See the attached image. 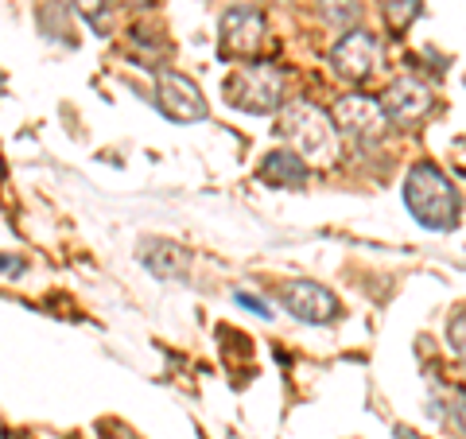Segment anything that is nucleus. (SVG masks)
I'll return each instance as SVG.
<instances>
[{
    "instance_id": "obj_1",
    "label": "nucleus",
    "mask_w": 466,
    "mask_h": 439,
    "mask_svg": "<svg viewBox=\"0 0 466 439\" xmlns=\"http://www.w3.org/2000/svg\"><path fill=\"white\" fill-rule=\"evenodd\" d=\"M404 202L416 214V222L428 230H451L459 218V191L435 164H420L408 171Z\"/></svg>"
},
{
    "instance_id": "obj_2",
    "label": "nucleus",
    "mask_w": 466,
    "mask_h": 439,
    "mask_svg": "<svg viewBox=\"0 0 466 439\" xmlns=\"http://www.w3.org/2000/svg\"><path fill=\"white\" fill-rule=\"evenodd\" d=\"M291 152H299L303 159H334L339 156V125L334 117H327L311 101H291L280 109V125H276Z\"/></svg>"
},
{
    "instance_id": "obj_3",
    "label": "nucleus",
    "mask_w": 466,
    "mask_h": 439,
    "mask_svg": "<svg viewBox=\"0 0 466 439\" xmlns=\"http://www.w3.org/2000/svg\"><path fill=\"white\" fill-rule=\"evenodd\" d=\"M226 101L233 109L253 113V117L276 113L284 106V75L276 66H268V63L238 66L226 78Z\"/></svg>"
},
{
    "instance_id": "obj_4",
    "label": "nucleus",
    "mask_w": 466,
    "mask_h": 439,
    "mask_svg": "<svg viewBox=\"0 0 466 439\" xmlns=\"http://www.w3.org/2000/svg\"><path fill=\"white\" fill-rule=\"evenodd\" d=\"M156 101L179 125H195L207 117V97H202L195 78L179 75V70H159L156 75Z\"/></svg>"
},
{
    "instance_id": "obj_5",
    "label": "nucleus",
    "mask_w": 466,
    "mask_h": 439,
    "mask_svg": "<svg viewBox=\"0 0 466 439\" xmlns=\"http://www.w3.org/2000/svg\"><path fill=\"white\" fill-rule=\"evenodd\" d=\"M334 125H339V133L358 140V144H370L385 133L389 125V113L381 109V101L373 97H361V94H350V97H339L334 101Z\"/></svg>"
},
{
    "instance_id": "obj_6",
    "label": "nucleus",
    "mask_w": 466,
    "mask_h": 439,
    "mask_svg": "<svg viewBox=\"0 0 466 439\" xmlns=\"http://www.w3.org/2000/svg\"><path fill=\"white\" fill-rule=\"evenodd\" d=\"M280 303L288 315H296L299 323H330V319H339V300L330 296V291L323 284L315 281H291L280 288Z\"/></svg>"
},
{
    "instance_id": "obj_7",
    "label": "nucleus",
    "mask_w": 466,
    "mask_h": 439,
    "mask_svg": "<svg viewBox=\"0 0 466 439\" xmlns=\"http://www.w3.org/2000/svg\"><path fill=\"white\" fill-rule=\"evenodd\" d=\"M265 16L253 5H238L222 16V55H238V58H253L265 47Z\"/></svg>"
},
{
    "instance_id": "obj_8",
    "label": "nucleus",
    "mask_w": 466,
    "mask_h": 439,
    "mask_svg": "<svg viewBox=\"0 0 466 439\" xmlns=\"http://www.w3.org/2000/svg\"><path fill=\"white\" fill-rule=\"evenodd\" d=\"M330 63L334 70L346 78V82H366L373 70H377V39L370 32H346L330 51Z\"/></svg>"
},
{
    "instance_id": "obj_9",
    "label": "nucleus",
    "mask_w": 466,
    "mask_h": 439,
    "mask_svg": "<svg viewBox=\"0 0 466 439\" xmlns=\"http://www.w3.org/2000/svg\"><path fill=\"white\" fill-rule=\"evenodd\" d=\"M381 109L392 121H416L420 113L431 109V90L420 78H397L381 97Z\"/></svg>"
},
{
    "instance_id": "obj_10",
    "label": "nucleus",
    "mask_w": 466,
    "mask_h": 439,
    "mask_svg": "<svg viewBox=\"0 0 466 439\" xmlns=\"http://www.w3.org/2000/svg\"><path fill=\"white\" fill-rule=\"evenodd\" d=\"M140 260H144V269H148L156 281H183L187 265H191L179 245L159 241V238H148V241L140 245Z\"/></svg>"
},
{
    "instance_id": "obj_11",
    "label": "nucleus",
    "mask_w": 466,
    "mask_h": 439,
    "mask_svg": "<svg viewBox=\"0 0 466 439\" xmlns=\"http://www.w3.org/2000/svg\"><path fill=\"white\" fill-rule=\"evenodd\" d=\"M260 179L268 187H280V191H296V187L308 183V159L291 148L280 152H268L265 164H260Z\"/></svg>"
},
{
    "instance_id": "obj_12",
    "label": "nucleus",
    "mask_w": 466,
    "mask_h": 439,
    "mask_svg": "<svg viewBox=\"0 0 466 439\" xmlns=\"http://www.w3.org/2000/svg\"><path fill=\"white\" fill-rule=\"evenodd\" d=\"M70 8L94 27L97 36H109L113 27V12H109V0H70Z\"/></svg>"
},
{
    "instance_id": "obj_13",
    "label": "nucleus",
    "mask_w": 466,
    "mask_h": 439,
    "mask_svg": "<svg viewBox=\"0 0 466 439\" xmlns=\"http://www.w3.org/2000/svg\"><path fill=\"white\" fill-rule=\"evenodd\" d=\"M319 12H323V20L334 27H354L361 16V5L358 0H319Z\"/></svg>"
},
{
    "instance_id": "obj_14",
    "label": "nucleus",
    "mask_w": 466,
    "mask_h": 439,
    "mask_svg": "<svg viewBox=\"0 0 466 439\" xmlns=\"http://www.w3.org/2000/svg\"><path fill=\"white\" fill-rule=\"evenodd\" d=\"M416 16H420V0H385V20L397 27V32H404Z\"/></svg>"
},
{
    "instance_id": "obj_15",
    "label": "nucleus",
    "mask_w": 466,
    "mask_h": 439,
    "mask_svg": "<svg viewBox=\"0 0 466 439\" xmlns=\"http://www.w3.org/2000/svg\"><path fill=\"white\" fill-rule=\"evenodd\" d=\"M447 339H451V350L466 358V311H459V315L447 323Z\"/></svg>"
},
{
    "instance_id": "obj_16",
    "label": "nucleus",
    "mask_w": 466,
    "mask_h": 439,
    "mask_svg": "<svg viewBox=\"0 0 466 439\" xmlns=\"http://www.w3.org/2000/svg\"><path fill=\"white\" fill-rule=\"evenodd\" d=\"M233 300H238L241 307H249V311H253V315H265V319L272 315V311H268V300H260V296H253V291H233Z\"/></svg>"
},
{
    "instance_id": "obj_17",
    "label": "nucleus",
    "mask_w": 466,
    "mask_h": 439,
    "mask_svg": "<svg viewBox=\"0 0 466 439\" xmlns=\"http://www.w3.org/2000/svg\"><path fill=\"white\" fill-rule=\"evenodd\" d=\"M47 12H51V16H55V5H47V8H39V20L43 24H47ZM55 39H63V43H70V36H66V24L63 20H55V32H51Z\"/></svg>"
},
{
    "instance_id": "obj_18",
    "label": "nucleus",
    "mask_w": 466,
    "mask_h": 439,
    "mask_svg": "<svg viewBox=\"0 0 466 439\" xmlns=\"http://www.w3.org/2000/svg\"><path fill=\"white\" fill-rule=\"evenodd\" d=\"M397 439H416V435L408 432V428H397Z\"/></svg>"
},
{
    "instance_id": "obj_19",
    "label": "nucleus",
    "mask_w": 466,
    "mask_h": 439,
    "mask_svg": "<svg viewBox=\"0 0 466 439\" xmlns=\"http://www.w3.org/2000/svg\"><path fill=\"white\" fill-rule=\"evenodd\" d=\"M125 5H144V0H125Z\"/></svg>"
},
{
    "instance_id": "obj_20",
    "label": "nucleus",
    "mask_w": 466,
    "mask_h": 439,
    "mask_svg": "<svg viewBox=\"0 0 466 439\" xmlns=\"http://www.w3.org/2000/svg\"><path fill=\"white\" fill-rule=\"evenodd\" d=\"M8 439H24V435H8Z\"/></svg>"
},
{
    "instance_id": "obj_21",
    "label": "nucleus",
    "mask_w": 466,
    "mask_h": 439,
    "mask_svg": "<svg viewBox=\"0 0 466 439\" xmlns=\"http://www.w3.org/2000/svg\"><path fill=\"white\" fill-rule=\"evenodd\" d=\"M280 5H288V0H280Z\"/></svg>"
}]
</instances>
